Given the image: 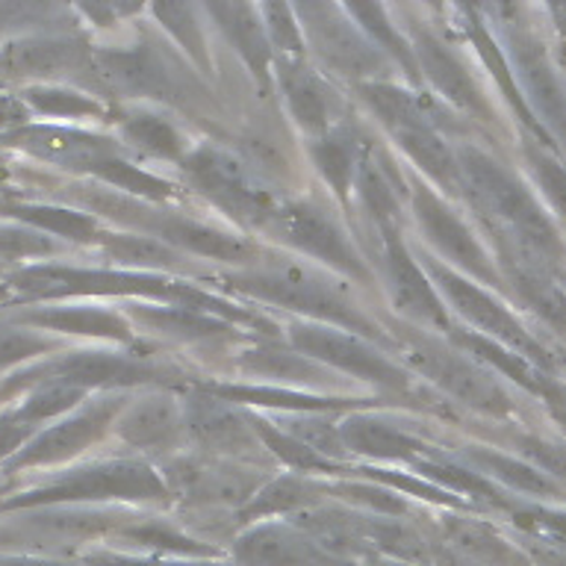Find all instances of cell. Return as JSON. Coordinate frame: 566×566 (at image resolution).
Segmentation results:
<instances>
[{"label": "cell", "instance_id": "obj_1", "mask_svg": "<svg viewBox=\"0 0 566 566\" xmlns=\"http://www.w3.org/2000/svg\"><path fill=\"white\" fill-rule=\"evenodd\" d=\"M228 283L242 295H251L265 304L304 313L316 325L339 327L363 339H387L375 322L363 313L357 304L345 298L343 292L331 286L325 277L301 269V265H265V269H251V272L230 274Z\"/></svg>", "mask_w": 566, "mask_h": 566}, {"label": "cell", "instance_id": "obj_2", "mask_svg": "<svg viewBox=\"0 0 566 566\" xmlns=\"http://www.w3.org/2000/svg\"><path fill=\"white\" fill-rule=\"evenodd\" d=\"M460 171V189H469L475 203L484 212L495 216L504 224H511L513 233L539 254H560V239H557L552 221L537 203V198L516 180L504 166H499L484 150L460 145L454 150Z\"/></svg>", "mask_w": 566, "mask_h": 566}, {"label": "cell", "instance_id": "obj_3", "mask_svg": "<svg viewBox=\"0 0 566 566\" xmlns=\"http://www.w3.org/2000/svg\"><path fill=\"white\" fill-rule=\"evenodd\" d=\"M363 101L371 106L380 124L387 127L396 145L431 177L433 184L449 189L451 195L460 192V171L454 150L446 145L422 104L410 92L389 86V83H363Z\"/></svg>", "mask_w": 566, "mask_h": 566}, {"label": "cell", "instance_id": "obj_4", "mask_svg": "<svg viewBox=\"0 0 566 566\" xmlns=\"http://www.w3.org/2000/svg\"><path fill=\"white\" fill-rule=\"evenodd\" d=\"M86 203L95 212H106L127 228L142 230V237L159 239L168 248H175L180 254H198L221 260V263H245L254 254V248L248 245L245 239H237L224 233V230L203 224L198 219H186L177 212H159L150 210L148 203L136 201V198H124V195H86Z\"/></svg>", "mask_w": 566, "mask_h": 566}, {"label": "cell", "instance_id": "obj_5", "mask_svg": "<svg viewBox=\"0 0 566 566\" xmlns=\"http://www.w3.org/2000/svg\"><path fill=\"white\" fill-rule=\"evenodd\" d=\"M398 336L392 339L405 363L413 371L437 384L446 396L458 398L460 405H469L490 416H507L513 410L511 398L504 396V389L495 384L484 369H478L475 363L467 360L463 354L437 343L433 336L419 334L416 327H392Z\"/></svg>", "mask_w": 566, "mask_h": 566}, {"label": "cell", "instance_id": "obj_6", "mask_svg": "<svg viewBox=\"0 0 566 566\" xmlns=\"http://www.w3.org/2000/svg\"><path fill=\"white\" fill-rule=\"evenodd\" d=\"M168 495L166 481L142 460H109L62 475L42 490L21 495L7 502V507H51V504H80V502H106V499H124V502H139V499H163Z\"/></svg>", "mask_w": 566, "mask_h": 566}, {"label": "cell", "instance_id": "obj_7", "mask_svg": "<svg viewBox=\"0 0 566 566\" xmlns=\"http://www.w3.org/2000/svg\"><path fill=\"white\" fill-rule=\"evenodd\" d=\"M27 295L35 298H69V295H136L177 304L184 283L148 272H118V269H71V265H30L12 277Z\"/></svg>", "mask_w": 566, "mask_h": 566}, {"label": "cell", "instance_id": "obj_8", "mask_svg": "<svg viewBox=\"0 0 566 566\" xmlns=\"http://www.w3.org/2000/svg\"><path fill=\"white\" fill-rule=\"evenodd\" d=\"M184 171L198 192L207 195L219 210L228 212L239 224L263 230L265 221L277 210L272 192L256 184L254 175L228 150L212 148V145L189 150L184 157Z\"/></svg>", "mask_w": 566, "mask_h": 566}, {"label": "cell", "instance_id": "obj_9", "mask_svg": "<svg viewBox=\"0 0 566 566\" xmlns=\"http://www.w3.org/2000/svg\"><path fill=\"white\" fill-rule=\"evenodd\" d=\"M290 343L298 354L318 366H331L336 371H345L357 380L375 384L389 392H410V378L401 366L389 360L387 354L378 352L369 339L354 336L348 331L327 325H292Z\"/></svg>", "mask_w": 566, "mask_h": 566}, {"label": "cell", "instance_id": "obj_10", "mask_svg": "<svg viewBox=\"0 0 566 566\" xmlns=\"http://www.w3.org/2000/svg\"><path fill=\"white\" fill-rule=\"evenodd\" d=\"M265 233L274 239H281L286 245H292L301 254L322 260L325 265L336 269L345 277H352L357 283H369L371 272L360 260V254L354 251L352 239L345 233L331 212L310 201H290L277 203V210L272 212V219L265 221Z\"/></svg>", "mask_w": 566, "mask_h": 566}, {"label": "cell", "instance_id": "obj_11", "mask_svg": "<svg viewBox=\"0 0 566 566\" xmlns=\"http://www.w3.org/2000/svg\"><path fill=\"white\" fill-rule=\"evenodd\" d=\"M419 265H422V272L428 274V281L433 283L437 295L449 301L451 307L458 310L467 322H472L481 334H490L493 343L499 339V343L511 345V348H516V354H522L525 360L548 366L546 348H539V345L525 334V327L511 316V310L502 307L490 292L481 290L478 283L467 281L463 274H458L454 269H449V265H442L440 260H433V256H419Z\"/></svg>", "mask_w": 566, "mask_h": 566}, {"label": "cell", "instance_id": "obj_12", "mask_svg": "<svg viewBox=\"0 0 566 566\" xmlns=\"http://www.w3.org/2000/svg\"><path fill=\"white\" fill-rule=\"evenodd\" d=\"M292 12L298 18L304 44H313V51L334 71L352 74V77H369L384 69L380 51L363 35L360 27L345 15L343 7L301 3V7H292Z\"/></svg>", "mask_w": 566, "mask_h": 566}, {"label": "cell", "instance_id": "obj_13", "mask_svg": "<svg viewBox=\"0 0 566 566\" xmlns=\"http://www.w3.org/2000/svg\"><path fill=\"white\" fill-rule=\"evenodd\" d=\"M380 233V254H384V269H387V286L392 295L398 313H405L416 325L437 327V331H451L446 304L422 272V265L410 254L405 239L398 237V230H378Z\"/></svg>", "mask_w": 566, "mask_h": 566}, {"label": "cell", "instance_id": "obj_14", "mask_svg": "<svg viewBox=\"0 0 566 566\" xmlns=\"http://www.w3.org/2000/svg\"><path fill=\"white\" fill-rule=\"evenodd\" d=\"M44 375L42 380H62L71 387L88 392L92 387H136V384H154L163 378V371L148 366V363L133 360L127 354H109V352H77L65 354L60 360L48 363L42 369H30L9 380V389H18Z\"/></svg>", "mask_w": 566, "mask_h": 566}, {"label": "cell", "instance_id": "obj_15", "mask_svg": "<svg viewBox=\"0 0 566 566\" xmlns=\"http://www.w3.org/2000/svg\"><path fill=\"white\" fill-rule=\"evenodd\" d=\"M413 216L422 228L424 239L440 251L451 265H458L463 272L484 283H495V269L490 263V256L484 254V248L478 245V239L472 237V230L454 216V212L442 203V198L424 189V186H413Z\"/></svg>", "mask_w": 566, "mask_h": 566}, {"label": "cell", "instance_id": "obj_16", "mask_svg": "<svg viewBox=\"0 0 566 566\" xmlns=\"http://www.w3.org/2000/svg\"><path fill=\"white\" fill-rule=\"evenodd\" d=\"M166 486L201 504H245L263 478L221 458H184L166 463Z\"/></svg>", "mask_w": 566, "mask_h": 566}, {"label": "cell", "instance_id": "obj_17", "mask_svg": "<svg viewBox=\"0 0 566 566\" xmlns=\"http://www.w3.org/2000/svg\"><path fill=\"white\" fill-rule=\"evenodd\" d=\"M124 405L127 401L122 396H106L95 405H86L80 413H74L65 422L53 424L51 431L39 433V437L27 442L21 454L12 460V467H51V463L74 458L83 449H88L118 419Z\"/></svg>", "mask_w": 566, "mask_h": 566}, {"label": "cell", "instance_id": "obj_18", "mask_svg": "<svg viewBox=\"0 0 566 566\" xmlns=\"http://www.w3.org/2000/svg\"><path fill=\"white\" fill-rule=\"evenodd\" d=\"M184 424L186 433H192V440L216 454L228 458H254L260 451V437L254 433L248 416H239V410L228 401L212 398L210 392H192L184 405Z\"/></svg>", "mask_w": 566, "mask_h": 566}, {"label": "cell", "instance_id": "obj_19", "mask_svg": "<svg viewBox=\"0 0 566 566\" xmlns=\"http://www.w3.org/2000/svg\"><path fill=\"white\" fill-rule=\"evenodd\" d=\"M242 566H339V557L318 546L307 531L283 522H263L237 539Z\"/></svg>", "mask_w": 566, "mask_h": 566}, {"label": "cell", "instance_id": "obj_20", "mask_svg": "<svg viewBox=\"0 0 566 566\" xmlns=\"http://www.w3.org/2000/svg\"><path fill=\"white\" fill-rule=\"evenodd\" d=\"M410 51H413L416 65L424 71V77L431 80L433 88L446 101L463 106L467 113H475L481 118L490 115V106H486V101L478 92L472 74H469L458 53L451 51L440 35H433L431 30H422V27H413Z\"/></svg>", "mask_w": 566, "mask_h": 566}, {"label": "cell", "instance_id": "obj_21", "mask_svg": "<svg viewBox=\"0 0 566 566\" xmlns=\"http://www.w3.org/2000/svg\"><path fill=\"white\" fill-rule=\"evenodd\" d=\"M9 139L21 145L33 157L62 163V166L88 168V171L106 163V159L122 157L118 142L95 136V133L69 130V127H24Z\"/></svg>", "mask_w": 566, "mask_h": 566}, {"label": "cell", "instance_id": "obj_22", "mask_svg": "<svg viewBox=\"0 0 566 566\" xmlns=\"http://www.w3.org/2000/svg\"><path fill=\"white\" fill-rule=\"evenodd\" d=\"M118 440L127 442L130 449H171L186 431L184 407L171 396H145L127 401L115 419Z\"/></svg>", "mask_w": 566, "mask_h": 566}, {"label": "cell", "instance_id": "obj_23", "mask_svg": "<svg viewBox=\"0 0 566 566\" xmlns=\"http://www.w3.org/2000/svg\"><path fill=\"white\" fill-rule=\"evenodd\" d=\"M83 60L86 48L71 35H27L0 48V71L9 77H56Z\"/></svg>", "mask_w": 566, "mask_h": 566}, {"label": "cell", "instance_id": "obj_24", "mask_svg": "<svg viewBox=\"0 0 566 566\" xmlns=\"http://www.w3.org/2000/svg\"><path fill=\"white\" fill-rule=\"evenodd\" d=\"M97 74L106 86L122 95L168 97L171 95V74L166 62L150 48H130V51H101L95 53Z\"/></svg>", "mask_w": 566, "mask_h": 566}, {"label": "cell", "instance_id": "obj_25", "mask_svg": "<svg viewBox=\"0 0 566 566\" xmlns=\"http://www.w3.org/2000/svg\"><path fill=\"white\" fill-rule=\"evenodd\" d=\"M507 44H511L516 74H522V80H525V95H528V101H534L537 113L555 130L566 133V97L560 92L555 71L546 62V53L539 51V44L531 35L520 33V30H511Z\"/></svg>", "mask_w": 566, "mask_h": 566}, {"label": "cell", "instance_id": "obj_26", "mask_svg": "<svg viewBox=\"0 0 566 566\" xmlns=\"http://www.w3.org/2000/svg\"><path fill=\"white\" fill-rule=\"evenodd\" d=\"M343 446L375 460H416L428 446L419 437L375 413H352L339 422Z\"/></svg>", "mask_w": 566, "mask_h": 566}, {"label": "cell", "instance_id": "obj_27", "mask_svg": "<svg viewBox=\"0 0 566 566\" xmlns=\"http://www.w3.org/2000/svg\"><path fill=\"white\" fill-rule=\"evenodd\" d=\"M281 86L286 106H290L292 118L298 122L301 130L316 136V139L327 136L331 133L334 101H331V92H327L325 83L298 62H283Z\"/></svg>", "mask_w": 566, "mask_h": 566}, {"label": "cell", "instance_id": "obj_28", "mask_svg": "<svg viewBox=\"0 0 566 566\" xmlns=\"http://www.w3.org/2000/svg\"><path fill=\"white\" fill-rule=\"evenodd\" d=\"M207 9L219 21L221 33L228 35L230 44H237L239 56L248 62V69L260 80V86H269L272 48H269L256 7L251 3H210Z\"/></svg>", "mask_w": 566, "mask_h": 566}, {"label": "cell", "instance_id": "obj_29", "mask_svg": "<svg viewBox=\"0 0 566 566\" xmlns=\"http://www.w3.org/2000/svg\"><path fill=\"white\" fill-rule=\"evenodd\" d=\"M449 336H451V343L463 345L467 352H472V357L490 363V366H495V369L502 371L504 378H513L520 387H525L528 392H534V396H543V401H548V405L566 413V401L564 396H560V389H557L552 380L543 378V375L534 369V363L525 360L522 354L507 352V348L495 345L493 339H486V336L469 334V331H458V327H451Z\"/></svg>", "mask_w": 566, "mask_h": 566}, {"label": "cell", "instance_id": "obj_30", "mask_svg": "<svg viewBox=\"0 0 566 566\" xmlns=\"http://www.w3.org/2000/svg\"><path fill=\"white\" fill-rule=\"evenodd\" d=\"M219 401L228 405H256V407H277V410H290V413H334V410H357V401L348 398H322L310 396V392H295V389L283 387H248V384H207L201 387Z\"/></svg>", "mask_w": 566, "mask_h": 566}, {"label": "cell", "instance_id": "obj_31", "mask_svg": "<svg viewBox=\"0 0 566 566\" xmlns=\"http://www.w3.org/2000/svg\"><path fill=\"white\" fill-rule=\"evenodd\" d=\"M21 322L42 327V331H60V334L97 336V339H118V343L133 339L127 318L104 307H42L21 313Z\"/></svg>", "mask_w": 566, "mask_h": 566}, {"label": "cell", "instance_id": "obj_32", "mask_svg": "<svg viewBox=\"0 0 566 566\" xmlns=\"http://www.w3.org/2000/svg\"><path fill=\"white\" fill-rule=\"evenodd\" d=\"M127 316L154 334L177 339V343H210V339H228L230 336L228 322L203 316L198 310L177 307V304H168V307L136 304V307H127Z\"/></svg>", "mask_w": 566, "mask_h": 566}, {"label": "cell", "instance_id": "obj_33", "mask_svg": "<svg viewBox=\"0 0 566 566\" xmlns=\"http://www.w3.org/2000/svg\"><path fill=\"white\" fill-rule=\"evenodd\" d=\"M354 186L360 195L363 207L375 221L378 230H398V192L392 180L387 175V166H380V159L375 157V150H360L357 159V175H354Z\"/></svg>", "mask_w": 566, "mask_h": 566}, {"label": "cell", "instance_id": "obj_34", "mask_svg": "<svg viewBox=\"0 0 566 566\" xmlns=\"http://www.w3.org/2000/svg\"><path fill=\"white\" fill-rule=\"evenodd\" d=\"M237 366L248 375L286 380V384H322V380H327L325 366L307 360L298 352L277 348V345H260L254 352H245L237 360Z\"/></svg>", "mask_w": 566, "mask_h": 566}, {"label": "cell", "instance_id": "obj_35", "mask_svg": "<svg viewBox=\"0 0 566 566\" xmlns=\"http://www.w3.org/2000/svg\"><path fill=\"white\" fill-rule=\"evenodd\" d=\"M310 157L316 163L331 189L339 198H348L354 186V175H357V159H360V148L348 133L331 130L322 139H313L310 145Z\"/></svg>", "mask_w": 566, "mask_h": 566}, {"label": "cell", "instance_id": "obj_36", "mask_svg": "<svg viewBox=\"0 0 566 566\" xmlns=\"http://www.w3.org/2000/svg\"><path fill=\"white\" fill-rule=\"evenodd\" d=\"M122 136L127 145L145 150L157 159H171V163H184L186 157V139L184 133L177 130L175 124L154 113H136L122 124Z\"/></svg>", "mask_w": 566, "mask_h": 566}, {"label": "cell", "instance_id": "obj_37", "mask_svg": "<svg viewBox=\"0 0 566 566\" xmlns=\"http://www.w3.org/2000/svg\"><path fill=\"white\" fill-rule=\"evenodd\" d=\"M3 212L27 221L39 230L56 233V237L74 239V242H95L97 239V221L86 212L69 210V207H48V203H7Z\"/></svg>", "mask_w": 566, "mask_h": 566}, {"label": "cell", "instance_id": "obj_38", "mask_svg": "<svg viewBox=\"0 0 566 566\" xmlns=\"http://www.w3.org/2000/svg\"><path fill=\"white\" fill-rule=\"evenodd\" d=\"M463 458L478 469V475L499 478V481L511 486V490H522V493L534 495H557L555 481H548L543 472H537V467H528V463H520V460L504 458V454L490 449H467L463 451Z\"/></svg>", "mask_w": 566, "mask_h": 566}, {"label": "cell", "instance_id": "obj_39", "mask_svg": "<svg viewBox=\"0 0 566 566\" xmlns=\"http://www.w3.org/2000/svg\"><path fill=\"white\" fill-rule=\"evenodd\" d=\"M318 486H313L307 478L283 475L274 481H265L242 507V516L248 520H265V516H277V513H292L304 507V504L316 502Z\"/></svg>", "mask_w": 566, "mask_h": 566}, {"label": "cell", "instance_id": "obj_40", "mask_svg": "<svg viewBox=\"0 0 566 566\" xmlns=\"http://www.w3.org/2000/svg\"><path fill=\"white\" fill-rule=\"evenodd\" d=\"M446 534L467 555L478 557V560H484L490 566H528L525 557L511 543H504L493 528H486L475 520H449L446 522Z\"/></svg>", "mask_w": 566, "mask_h": 566}, {"label": "cell", "instance_id": "obj_41", "mask_svg": "<svg viewBox=\"0 0 566 566\" xmlns=\"http://www.w3.org/2000/svg\"><path fill=\"white\" fill-rule=\"evenodd\" d=\"M343 9H345V15L360 27L363 35H366L375 48H384V51L392 53L398 62H405L407 77L419 80V65H416L413 60V51H410V44L401 39L396 24L389 21L387 9L378 7V3H348V7Z\"/></svg>", "mask_w": 566, "mask_h": 566}, {"label": "cell", "instance_id": "obj_42", "mask_svg": "<svg viewBox=\"0 0 566 566\" xmlns=\"http://www.w3.org/2000/svg\"><path fill=\"white\" fill-rule=\"evenodd\" d=\"M95 242H101L113 260L130 269H175L180 263V251L142 233H97Z\"/></svg>", "mask_w": 566, "mask_h": 566}, {"label": "cell", "instance_id": "obj_43", "mask_svg": "<svg viewBox=\"0 0 566 566\" xmlns=\"http://www.w3.org/2000/svg\"><path fill=\"white\" fill-rule=\"evenodd\" d=\"M118 537L133 543V546L150 548V552H159V555H180V557H212L216 548L203 546L198 539L186 537L175 525H166V522H124L118 528Z\"/></svg>", "mask_w": 566, "mask_h": 566}, {"label": "cell", "instance_id": "obj_44", "mask_svg": "<svg viewBox=\"0 0 566 566\" xmlns=\"http://www.w3.org/2000/svg\"><path fill=\"white\" fill-rule=\"evenodd\" d=\"M248 422L254 428V433L260 437L265 451H272L274 458L283 460L286 467L295 469V472H336V460L318 454V451L307 449L304 442H298L290 433H283L281 428H274L272 422H265L260 416H248Z\"/></svg>", "mask_w": 566, "mask_h": 566}, {"label": "cell", "instance_id": "obj_45", "mask_svg": "<svg viewBox=\"0 0 566 566\" xmlns=\"http://www.w3.org/2000/svg\"><path fill=\"white\" fill-rule=\"evenodd\" d=\"M92 175L97 180H104V184L115 186V189H122V192L133 195L136 201H142V198L145 201H168L171 198V184L168 180L150 175V171H145L139 166H130L122 157L106 159V163L92 168Z\"/></svg>", "mask_w": 566, "mask_h": 566}, {"label": "cell", "instance_id": "obj_46", "mask_svg": "<svg viewBox=\"0 0 566 566\" xmlns=\"http://www.w3.org/2000/svg\"><path fill=\"white\" fill-rule=\"evenodd\" d=\"M154 15L159 18V24L166 27L177 42L184 44V51L189 53V60L198 62L203 71L210 69V53H207L203 30L201 24H198V15H195L192 7H186V3H157V7H154Z\"/></svg>", "mask_w": 566, "mask_h": 566}, {"label": "cell", "instance_id": "obj_47", "mask_svg": "<svg viewBox=\"0 0 566 566\" xmlns=\"http://www.w3.org/2000/svg\"><path fill=\"white\" fill-rule=\"evenodd\" d=\"M416 469H419V475L431 478L433 486H440V490H454V493H469L478 495V499H486V502H499L502 495L495 490L484 475H478L472 469L454 467V463H446V460H416Z\"/></svg>", "mask_w": 566, "mask_h": 566}, {"label": "cell", "instance_id": "obj_48", "mask_svg": "<svg viewBox=\"0 0 566 566\" xmlns=\"http://www.w3.org/2000/svg\"><path fill=\"white\" fill-rule=\"evenodd\" d=\"M83 389L71 387V384H62V380H44L42 387H35L30 392L21 410H18L15 419L27 424H35V422H44V419H53V416L65 413L71 407L83 401Z\"/></svg>", "mask_w": 566, "mask_h": 566}, {"label": "cell", "instance_id": "obj_49", "mask_svg": "<svg viewBox=\"0 0 566 566\" xmlns=\"http://www.w3.org/2000/svg\"><path fill=\"white\" fill-rule=\"evenodd\" d=\"M24 101L35 113L53 115V118H86V115H101V104L95 97L80 95L71 88L53 86H30L24 92Z\"/></svg>", "mask_w": 566, "mask_h": 566}, {"label": "cell", "instance_id": "obj_50", "mask_svg": "<svg viewBox=\"0 0 566 566\" xmlns=\"http://www.w3.org/2000/svg\"><path fill=\"white\" fill-rule=\"evenodd\" d=\"M256 12H260L269 44L281 48L283 53H292V56L304 53V35H301L298 18H295L292 7H286V3H260Z\"/></svg>", "mask_w": 566, "mask_h": 566}, {"label": "cell", "instance_id": "obj_51", "mask_svg": "<svg viewBox=\"0 0 566 566\" xmlns=\"http://www.w3.org/2000/svg\"><path fill=\"white\" fill-rule=\"evenodd\" d=\"M51 339L42 336L39 331H27V327H0V369L12 366V363L30 360L35 354L51 352Z\"/></svg>", "mask_w": 566, "mask_h": 566}, {"label": "cell", "instance_id": "obj_52", "mask_svg": "<svg viewBox=\"0 0 566 566\" xmlns=\"http://www.w3.org/2000/svg\"><path fill=\"white\" fill-rule=\"evenodd\" d=\"M327 493H336L348 499V502H357L363 507H369L375 513H387V516H401L405 513V502L398 499L392 490L378 484H334L327 486Z\"/></svg>", "mask_w": 566, "mask_h": 566}, {"label": "cell", "instance_id": "obj_53", "mask_svg": "<svg viewBox=\"0 0 566 566\" xmlns=\"http://www.w3.org/2000/svg\"><path fill=\"white\" fill-rule=\"evenodd\" d=\"M366 475L375 481V484H387L392 486V490H401V495H419V499H431V502H440V504H458L454 499H451L446 490H440V486L428 484V481H416V478L410 475H396V472H387V469H363Z\"/></svg>", "mask_w": 566, "mask_h": 566}, {"label": "cell", "instance_id": "obj_54", "mask_svg": "<svg viewBox=\"0 0 566 566\" xmlns=\"http://www.w3.org/2000/svg\"><path fill=\"white\" fill-rule=\"evenodd\" d=\"M520 449L522 454L534 460L539 469H546V472H552V475L564 478L566 481V446L539 440V437H522Z\"/></svg>", "mask_w": 566, "mask_h": 566}, {"label": "cell", "instance_id": "obj_55", "mask_svg": "<svg viewBox=\"0 0 566 566\" xmlns=\"http://www.w3.org/2000/svg\"><path fill=\"white\" fill-rule=\"evenodd\" d=\"M528 159L531 166H534V171H537L539 184H543V189H546V195L552 198V201L560 207V210H566V171L557 163H552V159H546L543 154H537V150H528Z\"/></svg>", "mask_w": 566, "mask_h": 566}, {"label": "cell", "instance_id": "obj_56", "mask_svg": "<svg viewBox=\"0 0 566 566\" xmlns=\"http://www.w3.org/2000/svg\"><path fill=\"white\" fill-rule=\"evenodd\" d=\"M51 242L35 237L30 230L18 228H0V254H48Z\"/></svg>", "mask_w": 566, "mask_h": 566}, {"label": "cell", "instance_id": "obj_57", "mask_svg": "<svg viewBox=\"0 0 566 566\" xmlns=\"http://www.w3.org/2000/svg\"><path fill=\"white\" fill-rule=\"evenodd\" d=\"M516 522H522L531 531H546V534H557L566 537V513L557 511H522L516 513Z\"/></svg>", "mask_w": 566, "mask_h": 566}, {"label": "cell", "instance_id": "obj_58", "mask_svg": "<svg viewBox=\"0 0 566 566\" xmlns=\"http://www.w3.org/2000/svg\"><path fill=\"white\" fill-rule=\"evenodd\" d=\"M30 437H33V424L21 422V419H3L0 422V460H7L12 451L21 449Z\"/></svg>", "mask_w": 566, "mask_h": 566}, {"label": "cell", "instance_id": "obj_59", "mask_svg": "<svg viewBox=\"0 0 566 566\" xmlns=\"http://www.w3.org/2000/svg\"><path fill=\"white\" fill-rule=\"evenodd\" d=\"M92 566H212L198 564V560H166V557H127V555H97L92 557Z\"/></svg>", "mask_w": 566, "mask_h": 566}, {"label": "cell", "instance_id": "obj_60", "mask_svg": "<svg viewBox=\"0 0 566 566\" xmlns=\"http://www.w3.org/2000/svg\"><path fill=\"white\" fill-rule=\"evenodd\" d=\"M27 118V106L24 101H15V97L0 95V130H7V127H15Z\"/></svg>", "mask_w": 566, "mask_h": 566}, {"label": "cell", "instance_id": "obj_61", "mask_svg": "<svg viewBox=\"0 0 566 566\" xmlns=\"http://www.w3.org/2000/svg\"><path fill=\"white\" fill-rule=\"evenodd\" d=\"M7 566H60V564H48V560H15V564Z\"/></svg>", "mask_w": 566, "mask_h": 566}, {"label": "cell", "instance_id": "obj_62", "mask_svg": "<svg viewBox=\"0 0 566 566\" xmlns=\"http://www.w3.org/2000/svg\"><path fill=\"white\" fill-rule=\"evenodd\" d=\"M371 566H407V564H389V560H371Z\"/></svg>", "mask_w": 566, "mask_h": 566}, {"label": "cell", "instance_id": "obj_63", "mask_svg": "<svg viewBox=\"0 0 566 566\" xmlns=\"http://www.w3.org/2000/svg\"><path fill=\"white\" fill-rule=\"evenodd\" d=\"M3 15H7V9H0V30H3Z\"/></svg>", "mask_w": 566, "mask_h": 566}]
</instances>
